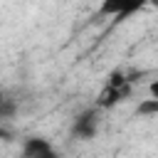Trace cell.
Segmentation results:
<instances>
[{
	"mask_svg": "<svg viewBox=\"0 0 158 158\" xmlns=\"http://www.w3.org/2000/svg\"><path fill=\"white\" fill-rule=\"evenodd\" d=\"M99 123H101L99 109H86V111H81V114L74 116V121H72V136L81 138V141H89V138H94L99 133Z\"/></svg>",
	"mask_w": 158,
	"mask_h": 158,
	"instance_id": "6da1fadb",
	"label": "cell"
},
{
	"mask_svg": "<svg viewBox=\"0 0 158 158\" xmlns=\"http://www.w3.org/2000/svg\"><path fill=\"white\" fill-rule=\"evenodd\" d=\"M22 158H59L57 148L44 136H27L22 141Z\"/></svg>",
	"mask_w": 158,
	"mask_h": 158,
	"instance_id": "7a4b0ae2",
	"label": "cell"
},
{
	"mask_svg": "<svg viewBox=\"0 0 158 158\" xmlns=\"http://www.w3.org/2000/svg\"><path fill=\"white\" fill-rule=\"evenodd\" d=\"M17 114V101L12 94H7L5 89H0V121H7Z\"/></svg>",
	"mask_w": 158,
	"mask_h": 158,
	"instance_id": "3957f363",
	"label": "cell"
},
{
	"mask_svg": "<svg viewBox=\"0 0 158 158\" xmlns=\"http://www.w3.org/2000/svg\"><path fill=\"white\" fill-rule=\"evenodd\" d=\"M101 10H104V12H114V15L121 20V17L131 15V12H136V10H138V5H136V2H131V5H121V2L116 5V2H109V5H104Z\"/></svg>",
	"mask_w": 158,
	"mask_h": 158,
	"instance_id": "277c9868",
	"label": "cell"
},
{
	"mask_svg": "<svg viewBox=\"0 0 158 158\" xmlns=\"http://www.w3.org/2000/svg\"><path fill=\"white\" fill-rule=\"evenodd\" d=\"M136 114L138 116H146V118H151V116H156L158 114V99H143V101H138V109H136Z\"/></svg>",
	"mask_w": 158,
	"mask_h": 158,
	"instance_id": "5b68a950",
	"label": "cell"
}]
</instances>
